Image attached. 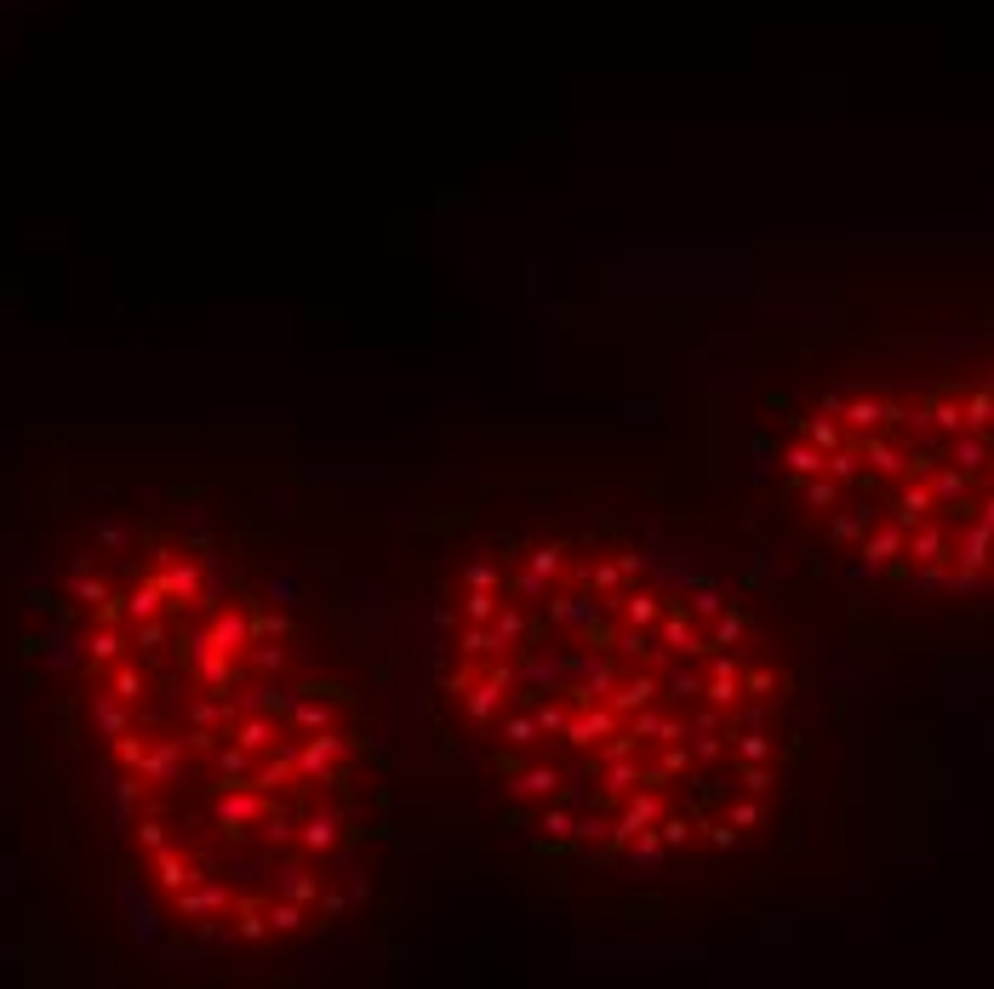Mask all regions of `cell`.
<instances>
[{
    "instance_id": "1",
    "label": "cell",
    "mask_w": 994,
    "mask_h": 989,
    "mask_svg": "<svg viewBox=\"0 0 994 989\" xmlns=\"http://www.w3.org/2000/svg\"><path fill=\"white\" fill-rule=\"evenodd\" d=\"M429 686L526 830L606 870L754 852L794 789V675L760 612L606 526L475 544L435 596Z\"/></svg>"
},
{
    "instance_id": "2",
    "label": "cell",
    "mask_w": 994,
    "mask_h": 989,
    "mask_svg": "<svg viewBox=\"0 0 994 989\" xmlns=\"http://www.w3.org/2000/svg\"><path fill=\"white\" fill-rule=\"evenodd\" d=\"M75 675L166 927L246 955L343 927L372 881L378 772L304 618L207 538L131 526L75 578Z\"/></svg>"
},
{
    "instance_id": "3",
    "label": "cell",
    "mask_w": 994,
    "mask_h": 989,
    "mask_svg": "<svg viewBox=\"0 0 994 989\" xmlns=\"http://www.w3.org/2000/svg\"><path fill=\"white\" fill-rule=\"evenodd\" d=\"M778 481L852 578L994 596V355L817 389L783 423Z\"/></svg>"
}]
</instances>
